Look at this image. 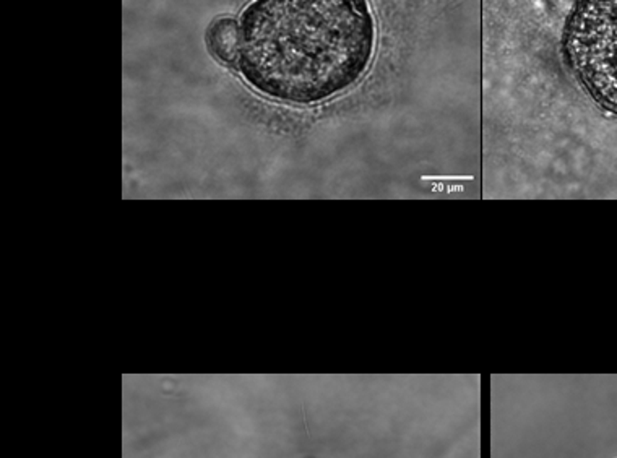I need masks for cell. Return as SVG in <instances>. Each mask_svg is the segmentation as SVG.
Instances as JSON below:
<instances>
[{
	"label": "cell",
	"instance_id": "1",
	"mask_svg": "<svg viewBox=\"0 0 617 458\" xmlns=\"http://www.w3.org/2000/svg\"><path fill=\"white\" fill-rule=\"evenodd\" d=\"M379 31L372 0H252L227 65L267 98L317 105L363 82Z\"/></svg>",
	"mask_w": 617,
	"mask_h": 458
},
{
	"label": "cell",
	"instance_id": "2",
	"mask_svg": "<svg viewBox=\"0 0 617 458\" xmlns=\"http://www.w3.org/2000/svg\"><path fill=\"white\" fill-rule=\"evenodd\" d=\"M483 14L559 23L567 70L595 105L617 114V0H569L565 11L530 0H483Z\"/></svg>",
	"mask_w": 617,
	"mask_h": 458
}]
</instances>
